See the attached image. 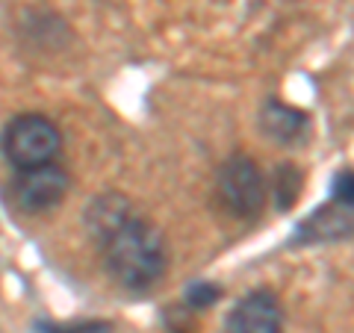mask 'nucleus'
Returning a JSON list of instances; mask_svg holds the SVG:
<instances>
[{"instance_id":"8","label":"nucleus","mask_w":354,"mask_h":333,"mask_svg":"<svg viewBox=\"0 0 354 333\" xmlns=\"http://www.w3.org/2000/svg\"><path fill=\"white\" fill-rule=\"evenodd\" d=\"M298 189H301V174L295 171V165H281L272 177V198L278 201V209H290L298 201Z\"/></svg>"},{"instance_id":"10","label":"nucleus","mask_w":354,"mask_h":333,"mask_svg":"<svg viewBox=\"0 0 354 333\" xmlns=\"http://www.w3.org/2000/svg\"><path fill=\"white\" fill-rule=\"evenodd\" d=\"M109 321H71V325H57V321H36V333H109Z\"/></svg>"},{"instance_id":"9","label":"nucleus","mask_w":354,"mask_h":333,"mask_svg":"<svg viewBox=\"0 0 354 333\" xmlns=\"http://www.w3.org/2000/svg\"><path fill=\"white\" fill-rule=\"evenodd\" d=\"M221 286L218 283H209V280H201V283H189L186 286V295H183V304L192 310V313H204L213 304L221 301Z\"/></svg>"},{"instance_id":"7","label":"nucleus","mask_w":354,"mask_h":333,"mask_svg":"<svg viewBox=\"0 0 354 333\" xmlns=\"http://www.w3.org/2000/svg\"><path fill=\"white\" fill-rule=\"evenodd\" d=\"M260 130L283 148H298L310 133V115L298 106L269 97L260 109Z\"/></svg>"},{"instance_id":"1","label":"nucleus","mask_w":354,"mask_h":333,"mask_svg":"<svg viewBox=\"0 0 354 333\" xmlns=\"http://www.w3.org/2000/svg\"><path fill=\"white\" fill-rule=\"evenodd\" d=\"M86 227L109 277L130 292H145L162 280L169 269V248L162 233L148 218L133 213L127 198L104 195L88 207Z\"/></svg>"},{"instance_id":"4","label":"nucleus","mask_w":354,"mask_h":333,"mask_svg":"<svg viewBox=\"0 0 354 333\" xmlns=\"http://www.w3.org/2000/svg\"><path fill=\"white\" fill-rule=\"evenodd\" d=\"M65 192H68V174L57 162L18 171L12 183V198L24 213H48L62 204Z\"/></svg>"},{"instance_id":"2","label":"nucleus","mask_w":354,"mask_h":333,"mask_svg":"<svg viewBox=\"0 0 354 333\" xmlns=\"http://www.w3.org/2000/svg\"><path fill=\"white\" fill-rule=\"evenodd\" d=\"M0 148H3V157L9 165L24 171V169H39V165H48L57 160L62 148V136L50 118L27 113L6 124Z\"/></svg>"},{"instance_id":"12","label":"nucleus","mask_w":354,"mask_h":333,"mask_svg":"<svg viewBox=\"0 0 354 333\" xmlns=\"http://www.w3.org/2000/svg\"><path fill=\"white\" fill-rule=\"evenodd\" d=\"M192 310L180 304V307H165V313H162V321H165V327H169V333H192L195 325H192Z\"/></svg>"},{"instance_id":"3","label":"nucleus","mask_w":354,"mask_h":333,"mask_svg":"<svg viewBox=\"0 0 354 333\" xmlns=\"http://www.w3.org/2000/svg\"><path fill=\"white\" fill-rule=\"evenodd\" d=\"M216 192L225 209H230L236 218H251L266 207L269 186L266 177L257 169V162L245 153H234L221 162L216 174Z\"/></svg>"},{"instance_id":"6","label":"nucleus","mask_w":354,"mask_h":333,"mask_svg":"<svg viewBox=\"0 0 354 333\" xmlns=\"http://www.w3.org/2000/svg\"><path fill=\"white\" fill-rule=\"evenodd\" d=\"M354 236V209H346L334 201L313 209L304 221H298L292 233V245H316V242H337Z\"/></svg>"},{"instance_id":"5","label":"nucleus","mask_w":354,"mask_h":333,"mask_svg":"<svg viewBox=\"0 0 354 333\" xmlns=\"http://www.w3.org/2000/svg\"><path fill=\"white\" fill-rule=\"evenodd\" d=\"M221 333H283V307L272 289H251L230 307Z\"/></svg>"},{"instance_id":"11","label":"nucleus","mask_w":354,"mask_h":333,"mask_svg":"<svg viewBox=\"0 0 354 333\" xmlns=\"http://www.w3.org/2000/svg\"><path fill=\"white\" fill-rule=\"evenodd\" d=\"M330 201L354 209V169H339L330 180Z\"/></svg>"}]
</instances>
